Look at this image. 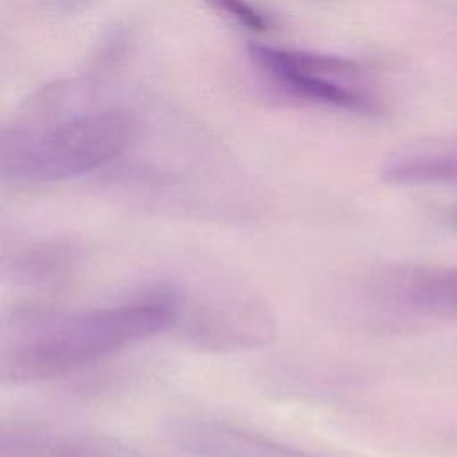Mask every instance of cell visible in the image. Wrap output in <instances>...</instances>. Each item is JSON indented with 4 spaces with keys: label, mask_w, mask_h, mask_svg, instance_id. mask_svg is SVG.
<instances>
[{
    "label": "cell",
    "mask_w": 457,
    "mask_h": 457,
    "mask_svg": "<svg viewBox=\"0 0 457 457\" xmlns=\"http://www.w3.org/2000/svg\"><path fill=\"white\" fill-rule=\"evenodd\" d=\"M382 179L396 186L457 184V141L405 148L386 161Z\"/></svg>",
    "instance_id": "cell-7"
},
{
    "label": "cell",
    "mask_w": 457,
    "mask_h": 457,
    "mask_svg": "<svg viewBox=\"0 0 457 457\" xmlns=\"http://www.w3.org/2000/svg\"><path fill=\"white\" fill-rule=\"evenodd\" d=\"M246 50L250 61L255 64V68L261 70V73L268 70H291L336 80H353L362 73L361 64L348 57L291 50L261 43H250Z\"/></svg>",
    "instance_id": "cell-9"
},
{
    "label": "cell",
    "mask_w": 457,
    "mask_h": 457,
    "mask_svg": "<svg viewBox=\"0 0 457 457\" xmlns=\"http://www.w3.org/2000/svg\"><path fill=\"white\" fill-rule=\"evenodd\" d=\"M366 293L387 312L457 320V268L389 264L366 280Z\"/></svg>",
    "instance_id": "cell-4"
},
{
    "label": "cell",
    "mask_w": 457,
    "mask_h": 457,
    "mask_svg": "<svg viewBox=\"0 0 457 457\" xmlns=\"http://www.w3.org/2000/svg\"><path fill=\"white\" fill-rule=\"evenodd\" d=\"M171 441L198 457H311L264 436L218 421H180L171 428Z\"/></svg>",
    "instance_id": "cell-5"
},
{
    "label": "cell",
    "mask_w": 457,
    "mask_h": 457,
    "mask_svg": "<svg viewBox=\"0 0 457 457\" xmlns=\"http://www.w3.org/2000/svg\"><path fill=\"white\" fill-rule=\"evenodd\" d=\"M177 316L173 328L189 345L209 352H241L268 345L277 328L270 303L237 286L187 289L173 284Z\"/></svg>",
    "instance_id": "cell-3"
},
{
    "label": "cell",
    "mask_w": 457,
    "mask_h": 457,
    "mask_svg": "<svg viewBox=\"0 0 457 457\" xmlns=\"http://www.w3.org/2000/svg\"><path fill=\"white\" fill-rule=\"evenodd\" d=\"M262 75H266L280 91L298 100L362 114H373L380 109L373 95L336 79L291 70H268L262 71Z\"/></svg>",
    "instance_id": "cell-8"
},
{
    "label": "cell",
    "mask_w": 457,
    "mask_h": 457,
    "mask_svg": "<svg viewBox=\"0 0 457 457\" xmlns=\"http://www.w3.org/2000/svg\"><path fill=\"white\" fill-rule=\"evenodd\" d=\"M207 2L248 30L266 32L270 29V18L248 0H207Z\"/></svg>",
    "instance_id": "cell-10"
},
{
    "label": "cell",
    "mask_w": 457,
    "mask_h": 457,
    "mask_svg": "<svg viewBox=\"0 0 457 457\" xmlns=\"http://www.w3.org/2000/svg\"><path fill=\"white\" fill-rule=\"evenodd\" d=\"M173 284H157L111 307H20L2 321L0 377L9 384L57 378L173 328Z\"/></svg>",
    "instance_id": "cell-1"
},
{
    "label": "cell",
    "mask_w": 457,
    "mask_h": 457,
    "mask_svg": "<svg viewBox=\"0 0 457 457\" xmlns=\"http://www.w3.org/2000/svg\"><path fill=\"white\" fill-rule=\"evenodd\" d=\"M132 118L116 109L77 112L57 121L4 130L0 173L46 184L91 173L118 159L134 139Z\"/></svg>",
    "instance_id": "cell-2"
},
{
    "label": "cell",
    "mask_w": 457,
    "mask_h": 457,
    "mask_svg": "<svg viewBox=\"0 0 457 457\" xmlns=\"http://www.w3.org/2000/svg\"><path fill=\"white\" fill-rule=\"evenodd\" d=\"M79 255L75 243L66 239L25 243L5 259L4 275L29 287L55 286L70 277Z\"/></svg>",
    "instance_id": "cell-6"
}]
</instances>
